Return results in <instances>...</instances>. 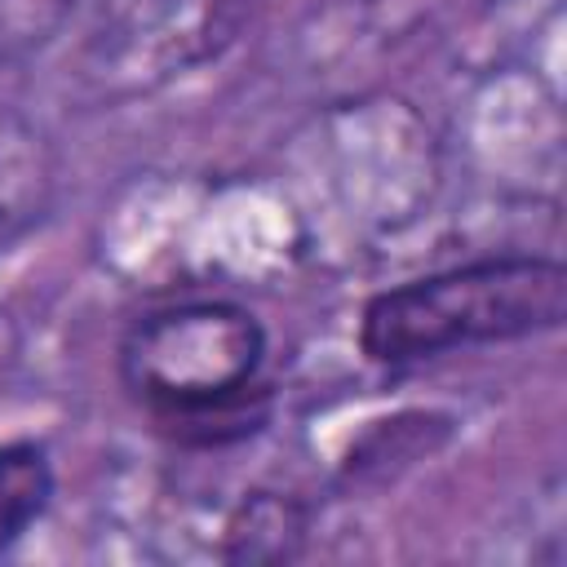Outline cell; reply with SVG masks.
Masks as SVG:
<instances>
[{
	"instance_id": "3957f363",
	"label": "cell",
	"mask_w": 567,
	"mask_h": 567,
	"mask_svg": "<svg viewBox=\"0 0 567 567\" xmlns=\"http://www.w3.org/2000/svg\"><path fill=\"white\" fill-rule=\"evenodd\" d=\"M53 465L40 443H0V554H9L22 532L49 509Z\"/></svg>"
},
{
	"instance_id": "6da1fadb",
	"label": "cell",
	"mask_w": 567,
	"mask_h": 567,
	"mask_svg": "<svg viewBox=\"0 0 567 567\" xmlns=\"http://www.w3.org/2000/svg\"><path fill=\"white\" fill-rule=\"evenodd\" d=\"M266 328L235 301H182L142 315L120 346V381L182 443H226L257 430Z\"/></svg>"
},
{
	"instance_id": "7a4b0ae2",
	"label": "cell",
	"mask_w": 567,
	"mask_h": 567,
	"mask_svg": "<svg viewBox=\"0 0 567 567\" xmlns=\"http://www.w3.org/2000/svg\"><path fill=\"white\" fill-rule=\"evenodd\" d=\"M567 315V270L549 257H483L399 288L363 306L359 346L372 363H421L461 346L518 341L558 328Z\"/></svg>"
}]
</instances>
